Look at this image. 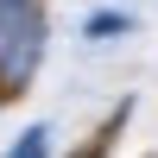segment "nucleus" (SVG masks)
Segmentation results:
<instances>
[{
  "mask_svg": "<svg viewBox=\"0 0 158 158\" xmlns=\"http://www.w3.org/2000/svg\"><path fill=\"white\" fill-rule=\"evenodd\" d=\"M44 152H51V133H44V127H32V133L13 146V158H44Z\"/></svg>",
  "mask_w": 158,
  "mask_h": 158,
  "instance_id": "2",
  "label": "nucleus"
},
{
  "mask_svg": "<svg viewBox=\"0 0 158 158\" xmlns=\"http://www.w3.org/2000/svg\"><path fill=\"white\" fill-rule=\"evenodd\" d=\"M44 57V13L32 0H0V89H25Z\"/></svg>",
  "mask_w": 158,
  "mask_h": 158,
  "instance_id": "1",
  "label": "nucleus"
}]
</instances>
